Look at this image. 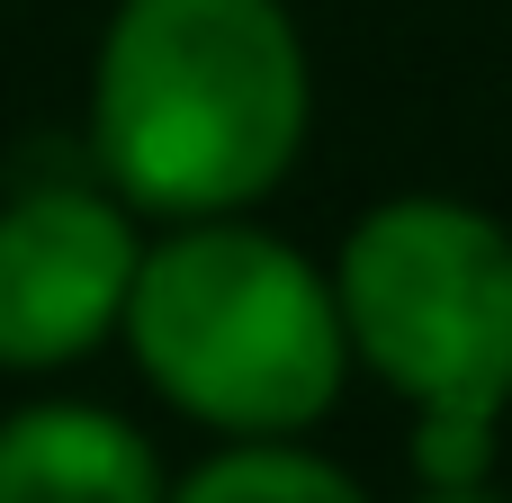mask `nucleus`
<instances>
[{"mask_svg":"<svg viewBox=\"0 0 512 503\" xmlns=\"http://www.w3.org/2000/svg\"><path fill=\"white\" fill-rule=\"evenodd\" d=\"M306 126L315 72L279 0H117L90 72V153L135 216L261 207Z\"/></svg>","mask_w":512,"mask_h":503,"instance_id":"1","label":"nucleus"},{"mask_svg":"<svg viewBox=\"0 0 512 503\" xmlns=\"http://www.w3.org/2000/svg\"><path fill=\"white\" fill-rule=\"evenodd\" d=\"M117 333L144 387L225 441H297L351 378L333 270L243 216H189L144 243Z\"/></svg>","mask_w":512,"mask_h":503,"instance_id":"2","label":"nucleus"},{"mask_svg":"<svg viewBox=\"0 0 512 503\" xmlns=\"http://www.w3.org/2000/svg\"><path fill=\"white\" fill-rule=\"evenodd\" d=\"M351 360L414 405V477L486 486L512 414V234L468 198H387L333 261Z\"/></svg>","mask_w":512,"mask_h":503,"instance_id":"3","label":"nucleus"},{"mask_svg":"<svg viewBox=\"0 0 512 503\" xmlns=\"http://www.w3.org/2000/svg\"><path fill=\"white\" fill-rule=\"evenodd\" d=\"M144 234L117 189L90 180H27L0 198V369L45 378L90 360L126 324Z\"/></svg>","mask_w":512,"mask_h":503,"instance_id":"4","label":"nucleus"},{"mask_svg":"<svg viewBox=\"0 0 512 503\" xmlns=\"http://www.w3.org/2000/svg\"><path fill=\"white\" fill-rule=\"evenodd\" d=\"M0 503H171L162 450L108 405L0 414Z\"/></svg>","mask_w":512,"mask_h":503,"instance_id":"5","label":"nucleus"},{"mask_svg":"<svg viewBox=\"0 0 512 503\" xmlns=\"http://www.w3.org/2000/svg\"><path fill=\"white\" fill-rule=\"evenodd\" d=\"M171 503H369L351 468L315 459L306 441H225L207 468H189Z\"/></svg>","mask_w":512,"mask_h":503,"instance_id":"6","label":"nucleus"},{"mask_svg":"<svg viewBox=\"0 0 512 503\" xmlns=\"http://www.w3.org/2000/svg\"><path fill=\"white\" fill-rule=\"evenodd\" d=\"M423 503H504L495 486H423Z\"/></svg>","mask_w":512,"mask_h":503,"instance_id":"7","label":"nucleus"}]
</instances>
